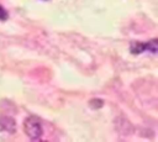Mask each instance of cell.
<instances>
[{
    "mask_svg": "<svg viewBox=\"0 0 158 142\" xmlns=\"http://www.w3.org/2000/svg\"><path fill=\"white\" fill-rule=\"evenodd\" d=\"M132 54H141L143 52H151L152 54L157 53V40L153 38L148 42H132L130 46Z\"/></svg>",
    "mask_w": 158,
    "mask_h": 142,
    "instance_id": "obj_2",
    "label": "cell"
},
{
    "mask_svg": "<svg viewBox=\"0 0 158 142\" xmlns=\"http://www.w3.org/2000/svg\"><path fill=\"white\" fill-rule=\"evenodd\" d=\"M7 16H9V15H7V11L0 5V20H6Z\"/></svg>",
    "mask_w": 158,
    "mask_h": 142,
    "instance_id": "obj_4",
    "label": "cell"
},
{
    "mask_svg": "<svg viewBox=\"0 0 158 142\" xmlns=\"http://www.w3.org/2000/svg\"><path fill=\"white\" fill-rule=\"evenodd\" d=\"M16 130V123L12 117L9 116H0V131L5 132H15Z\"/></svg>",
    "mask_w": 158,
    "mask_h": 142,
    "instance_id": "obj_3",
    "label": "cell"
},
{
    "mask_svg": "<svg viewBox=\"0 0 158 142\" xmlns=\"http://www.w3.org/2000/svg\"><path fill=\"white\" fill-rule=\"evenodd\" d=\"M23 131L31 140H33V141L40 140L42 137V133H43L42 123H41L40 119L35 115L26 117V120L23 122Z\"/></svg>",
    "mask_w": 158,
    "mask_h": 142,
    "instance_id": "obj_1",
    "label": "cell"
}]
</instances>
